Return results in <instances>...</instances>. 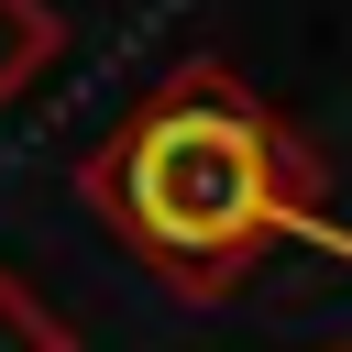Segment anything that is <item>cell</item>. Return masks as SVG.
I'll return each instance as SVG.
<instances>
[{"mask_svg": "<svg viewBox=\"0 0 352 352\" xmlns=\"http://www.w3.org/2000/svg\"><path fill=\"white\" fill-rule=\"evenodd\" d=\"M77 198L121 231V253L187 297V308H220L242 297L286 242H319L352 264V231L319 209V154L286 132V110L264 88H242L220 55H187L165 66L121 121L110 143L77 165Z\"/></svg>", "mask_w": 352, "mask_h": 352, "instance_id": "obj_1", "label": "cell"}, {"mask_svg": "<svg viewBox=\"0 0 352 352\" xmlns=\"http://www.w3.org/2000/svg\"><path fill=\"white\" fill-rule=\"evenodd\" d=\"M55 55H66V22H55V0H0V99H11V88H33Z\"/></svg>", "mask_w": 352, "mask_h": 352, "instance_id": "obj_2", "label": "cell"}, {"mask_svg": "<svg viewBox=\"0 0 352 352\" xmlns=\"http://www.w3.org/2000/svg\"><path fill=\"white\" fill-rule=\"evenodd\" d=\"M0 352H88V341L33 297V275H11V264H0Z\"/></svg>", "mask_w": 352, "mask_h": 352, "instance_id": "obj_3", "label": "cell"}, {"mask_svg": "<svg viewBox=\"0 0 352 352\" xmlns=\"http://www.w3.org/2000/svg\"><path fill=\"white\" fill-rule=\"evenodd\" d=\"M319 352H352V341H319Z\"/></svg>", "mask_w": 352, "mask_h": 352, "instance_id": "obj_4", "label": "cell"}]
</instances>
